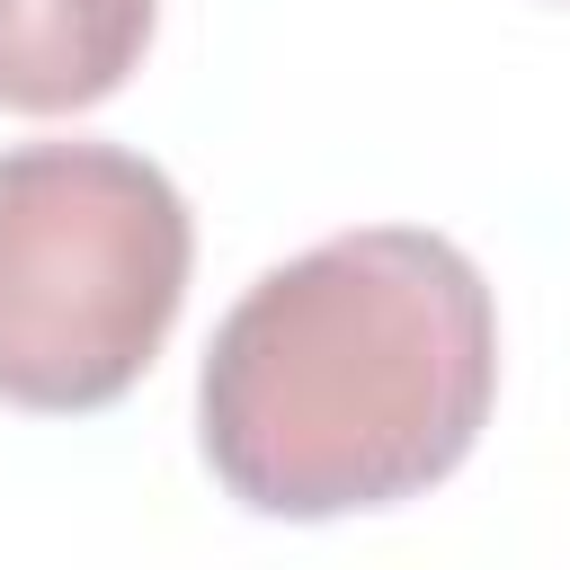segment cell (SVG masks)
<instances>
[{
    "instance_id": "6da1fadb",
    "label": "cell",
    "mask_w": 570,
    "mask_h": 570,
    "mask_svg": "<svg viewBox=\"0 0 570 570\" xmlns=\"http://www.w3.org/2000/svg\"><path fill=\"white\" fill-rule=\"evenodd\" d=\"M499 303L419 223L338 232L267 267L205 347L196 445L249 517L321 525L428 499L490 428Z\"/></svg>"
},
{
    "instance_id": "7a4b0ae2",
    "label": "cell",
    "mask_w": 570,
    "mask_h": 570,
    "mask_svg": "<svg viewBox=\"0 0 570 570\" xmlns=\"http://www.w3.org/2000/svg\"><path fill=\"white\" fill-rule=\"evenodd\" d=\"M196 267L187 196L116 142L0 151V401L80 419L125 401Z\"/></svg>"
},
{
    "instance_id": "3957f363",
    "label": "cell",
    "mask_w": 570,
    "mask_h": 570,
    "mask_svg": "<svg viewBox=\"0 0 570 570\" xmlns=\"http://www.w3.org/2000/svg\"><path fill=\"white\" fill-rule=\"evenodd\" d=\"M160 0H0V107L80 116L142 71Z\"/></svg>"
}]
</instances>
